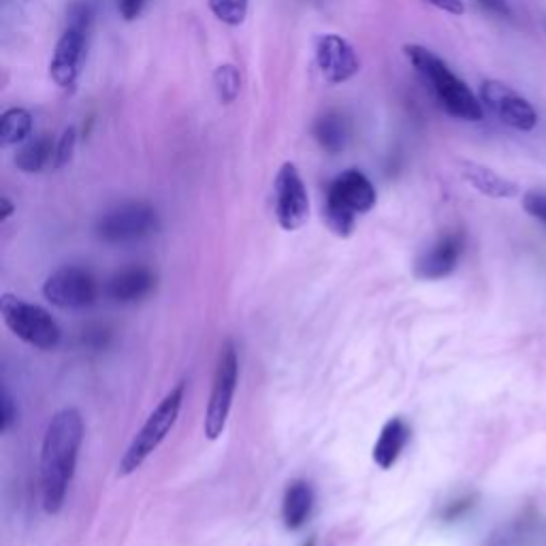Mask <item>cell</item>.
<instances>
[{
	"label": "cell",
	"instance_id": "27",
	"mask_svg": "<svg viewBox=\"0 0 546 546\" xmlns=\"http://www.w3.org/2000/svg\"><path fill=\"white\" fill-rule=\"evenodd\" d=\"M425 3L444 11V13H451V15H463L465 13L463 0H425Z\"/></svg>",
	"mask_w": 546,
	"mask_h": 546
},
{
	"label": "cell",
	"instance_id": "3",
	"mask_svg": "<svg viewBox=\"0 0 546 546\" xmlns=\"http://www.w3.org/2000/svg\"><path fill=\"white\" fill-rule=\"evenodd\" d=\"M378 195L372 180L357 169H348L331 182L323 205V218L337 237H350L357 227V216L372 212Z\"/></svg>",
	"mask_w": 546,
	"mask_h": 546
},
{
	"label": "cell",
	"instance_id": "16",
	"mask_svg": "<svg viewBox=\"0 0 546 546\" xmlns=\"http://www.w3.org/2000/svg\"><path fill=\"white\" fill-rule=\"evenodd\" d=\"M461 175L470 186H474L480 195L491 197V199H512L519 195V186L502 178L500 173H495L489 167H483L478 163H470V160H463L461 163Z\"/></svg>",
	"mask_w": 546,
	"mask_h": 546
},
{
	"label": "cell",
	"instance_id": "25",
	"mask_svg": "<svg viewBox=\"0 0 546 546\" xmlns=\"http://www.w3.org/2000/svg\"><path fill=\"white\" fill-rule=\"evenodd\" d=\"M15 423H18V408H15L9 391H5L3 401H0V431L9 433Z\"/></svg>",
	"mask_w": 546,
	"mask_h": 546
},
{
	"label": "cell",
	"instance_id": "1",
	"mask_svg": "<svg viewBox=\"0 0 546 546\" xmlns=\"http://www.w3.org/2000/svg\"><path fill=\"white\" fill-rule=\"evenodd\" d=\"M84 419L79 410L64 408L47 423L41 446V500L47 515H58L75 476Z\"/></svg>",
	"mask_w": 546,
	"mask_h": 546
},
{
	"label": "cell",
	"instance_id": "12",
	"mask_svg": "<svg viewBox=\"0 0 546 546\" xmlns=\"http://www.w3.org/2000/svg\"><path fill=\"white\" fill-rule=\"evenodd\" d=\"M316 64L329 84H346L361 71V60L344 37L323 35L316 41Z\"/></svg>",
	"mask_w": 546,
	"mask_h": 546
},
{
	"label": "cell",
	"instance_id": "21",
	"mask_svg": "<svg viewBox=\"0 0 546 546\" xmlns=\"http://www.w3.org/2000/svg\"><path fill=\"white\" fill-rule=\"evenodd\" d=\"M214 88L220 103L224 105L235 103L239 96V88H242V77H239L237 67H233V64H220L214 71Z\"/></svg>",
	"mask_w": 546,
	"mask_h": 546
},
{
	"label": "cell",
	"instance_id": "23",
	"mask_svg": "<svg viewBox=\"0 0 546 546\" xmlns=\"http://www.w3.org/2000/svg\"><path fill=\"white\" fill-rule=\"evenodd\" d=\"M75 146H77V131L73 126L64 128V133L56 141V154H54V165H52L54 171H60L62 167H67L71 163Z\"/></svg>",
	"mask_w": 546,
	"mask_h": 546
},
{
	"label": "cell",
	"instance_id": "6",
	"mask_svg": "<svg viewBox=\"0 0 546 546\" xmlns=\"http://www.w3.org/2000/svg\"><path fill=\"white\" fill-rule=\"evenodd\" d=\"M237 382H239L237 348L231 340H227L220 348L212 393H210V401H207V410H205L203 431L210 440H218L224 433V429H227L229 414L233 408V397L237 391Z\"/></svg>",
	"mask_w": 546,
	"mask_h": 546
},
{
	"label": "cell",
	"instance_id": "29",
	"mask_svg": "<svg viewBox=\"0 0 546 546\" xmlns=\"http://www.w3.org/2000/svg\"><path fill=\"white\" fill-rule=\"evenodd\" d=\"M480 5H483L485 9L497 13V15H510V7H508V0H478Z\"/></svg>",
	"mask_w": 546,
	"mask_h": 546
},
{
	"label": "cell",
	"instance_id": "17",
	"mask_svg": "<svg viewBox=\"0 0 546 546\" xmlns=\"http://www.w3.org/2000/svg\"><path fill=\"white\" fill-rule=\"evenodd\" d=\"M314 508V489L308 480H293L284 491L282 500V521L284 527L297 532L308 523Z\"/></svg>",
	"mask_w": 546,
	"mask_h": 546
},
{
	"label": "cell",
	"instance_id": "19",
	"mask_svg": "<svg viewBox=\"0 0 546 546\" xmlns=\"http://www.w3.org/2000/svg\"><path fill=\"white\" fill-rule=\"evenodd\" d=\"M32 116L28 109L11 107L0 116V141L3 146H22L32 135Z\"/></svg>",
	"mask_w": 546,
	"mask_h": 546
},
{
	"label": "cell",
	"instance_id": "20",
	"mask_svg": "<svg viewBox=\"0 0 546 546\" xmlns=\"http://www.w3.org/2000/svg\"><path fill=\"white\" fill-rule=\"evenodd\" d=\"M314 137L318 141V146L323 148L329 154L342 152L348 139V128L346 120L340 114H325L323 118H318L314 124Z\"/></svg>",
	"mask_w": 546,
	"mask_h": 546
},
{
	"label": "cell",
	"instance_id": "8",
	"mask_svg": "<svg viewBox=\"0 0 546 546\" xmlns=\"http://www.w3.org/2000/svg\"><path fill=\"white\" fill-rule=\"evenodd\" d=\"M158 231V214L148 203H122L96 222V237L111 246L135 244Z\"/></svg>",
	"mask_w": 546,
	"mask_h": 546
},
{
	"label": "cell",
	"instance_id": "31",
	"mask_svg": "<svg viewBox=\"0 0 546 546\" xmlns=\"http://www.w3.org/2000/svg\"><path fill=\"white\" fill-rule=\"evenodd\" d=\"M303 546H316V542H314V540H310V542H305Z\"/></svg>",
	"mask_w": 546,
	"mask_h": 546
},
{
	"label": "cell",
	"instance_id": "28",
	"mask_svg": "<svg viewBox=\"0 0 546 546\" xmlns=\"http://www.w3.org/2000/svg\"><path fill=\"white\" fill-rule=\"evenodd\" d=\"M472 506H474V497H465V500L455 502L453 506H448V510L444 512V517H446L448 521H451V519H457V517H461V515H463L465 510H470Z\"/></svg>",
	"mask_w": 546,
	"mask_h": 546
},
{
	"label": "cell",
	"instance_id": "4",
	"mask_svg": "<svg viewBox=\"0 0 546 546\" xmlns=\"http://www.w3.org/2000/svg\"><path fill=\"white\" fill-rule=\"evenodd\" d=\"M186 395V380H180L175 387L163 397V401L156 406V410L148 416V421L143 423L133 442L128 444L124 457L120 459L118 474L131 476L135 474L143 463H146L156 448L167 440L171 429L178 423V416L184 404Z\"/></svg>",
	"mask_w": 546,
	"mask_h": 546
},
{
	"label": "cell",
	"instance_id": "5",
	"mask_svg": "<svg viewBox=\"0 0 546 546\" xmlns=\"http://www.w3.org/2000/svg\"><path fill=\"white\" fill-rule=\"evenodd\" d=\"M0 314H3V323L7 329L32 348L54 350L62 342L60 325L41 305L5 293L0 297Z\"/></svg>",
	"mask_w": 546,
	"mask_h": 546
},
{
	"label": "cell",
	"instance_id": "30",
	"mask_svg": "<svg viewBox=\"0 0 546 546\" xmlns=\"http://www.w3.org/2000/svg\"><path fill=\"white\" fill-rule=\"evenodd\" d=\"M0 207H3V212H0V220H7V218H9V216L15 212L13 203H11L7 197L0 199Z\"/></svg>",
	"mask_w": 546,
	"mask_h": 546
},
{
	"label": "cell",
	"instance_id": "9",
	"mask_svg": "<svg viewBox=\"0 0 546 546\" xmlns=\"http://www.w3.org/2000/svg\"><path fill=\"white\" fill-rule=\"evenodd\" d=\"M99 295L92 271L77 265H64L43 282V297L60 310H86Z\"/></svg>",
	"mask_w": 546,
	"mask_h": 546
},
{
	"label": "cell",
	"instance_id": "13",
	"mask_svg": "<svg viewBox=\"0 0 546 546\" xmlns=\"http://www.w3.org/2000/svg\"><path fill=\"white\" fill-rule=\"evenodd\" d=\"M463 254V235L446 233L429 250H425L414 265V276L419 280H442L457 269Z\"/></svg>",
	"mask_w": 546,
	"mask_h": 546
},
{
	"label": "cell",
	"instance_id": "22",
	"mask_svg": "<svg viewBox=\"0 0 546 546\" xmlns=\"http://www.w3.org/2000/svg\"><path fill=\"white\" fill-rule=\"evenodd\" d=\"M250 0H210V9L227 26H239L248 18Z\"/></svg>",
	"mask_w": 546,
	"mask_h": 546
},
{
	"label": "cell",
	"instance_id": "14",
	"mask_svg": "<svg viewBox=\"0 0 546 546\" xmlns=\"http://www.w3.org/2000/svg\"><path fill=\"white\" fill-rule=\"evenodd\" d=\"M156 286V276L148 267H128L107 284V295L116 303H135L146 299Z\"/></svg>",
	"mask_w": 546,
	"mask_h": 546
},
{
	"label": "cell",
	"instance_id": "7",
	"mask_svg": "<svg viewBox=\"0 0 546 546\" xmlns=\"http://www.w3.org/2000/svg\"><path fill=\"white\" fill-rule=\"evenodd\" d=\"M90 28V11L86 7H75L50 62L52 82L62 90H75L86 52V39Z\"/></svg>",
	"mask_w": 546,
	"mask_h": 546
},
{
	"label": "cell",
	"instance_id": "11",
	"mask_svg": "<svg viewBox=\"0 0 546 546\" xmlns=\"http://www.w3.org/2000/svg\"><path fill=\"white\" fill-rule=\"evenodd\" d=\"M480 101L487 105L493 116L500 118L504 124L517 128V131H534L538 124V114L532 103L517 90H512L502 82H495V79H487L480 86Z\"/></svg>",
	"mask_w": 546,
	"mask_h": 546
},
{
	"label": "cell",
	"instance_id": "24",
	"mask_svg": "<svg viewBox=\"0 0 546 546\" xmlns=\"http://www.w3.org/2000/svg\"><path fill=\"white\" fill-rule=\"evenodd\" d=\"M523 210L532 218L546 224V192H538V190L525 192V195H523Z\"/></svg>",
	"mask_w": 546,
	"mask_h": 546
},
{
	"label": "cell",
	"instance_id": "2",
	"mask_svg": "<svg viewBox=\"0 0 546 546\" xmlns=\"http://www.w3.org/2000/svg\"><path fill=\"white\" fill-rule=\"evenodd\" d=\"M404 56L412 64V69L431 88L433 96H436L446 114L463 122H478L485 118L483 101L478 99L463 79H459L448 69V64L440 56L416 43L404 45Z\"/></svg>",
	"mask_w": 546,
	"mask_h": 546
},
{
	"label": "cell",
	"instance_id": "15",
	"mask_svg": "<svg viewBox=\"0 0 546 546\" xmlns=\"http://www.w3.org/2000/svg\"><path fill=\"white\" fill-rule=\"evenodd\" d=\"M408 440H410V427L404 419L395 416V419L384 423L378 442L374 444V451H372L374 463L380 470H391L397 463L401 451L406 448Z\"/></svg>",
	"mask_w": 546,
	"mask_h": 546
},
{
	"label": "cell",
	"instance_id": "26",
	"mask_svg": "<svg viewBox=\"0 0 546 546\" xmlns=\"http://www.w3.org/2000/svg\"><path fill=\"white\" fill-rule=\"evenodd\" d=\"M148 0H118V11L122 15V20L126 22H135L139 15L146 9Z\"/></svg>",
	"mask_w": 546,
	"mask_h": 546
},
{
	"label": "cell",
	"instance_id": "10",
	"mask_svg": "<svg viewBox=\"0 0 546 546\" xmlns=\"http://www.w3.org/2000/svg\"><path fill=\"white\" fill-rule=\"evenodd\" d=\"M276 220L288 233L299 231L310 218V197L295 163H284L273 182Z\"/></svg>",
	"mask_w": 546,
	"mask_h": 546
},
{
	"label": "cell",
	"instance_id": "18",
	"mask_svg": "<svg viewBox=\"0 0 546 546\" xmlns=\"http://www.w3.org/2000/svg\"><path fill=\"white\" fill-rule=\"evenodd\" d=\"M56 141L50 135H41L22 143V148L15 154L13 163L22 173H41L54 165Z\"/></svg>",
	"mask_w": 546,
	"mask_h": 546
}]
</instances>
